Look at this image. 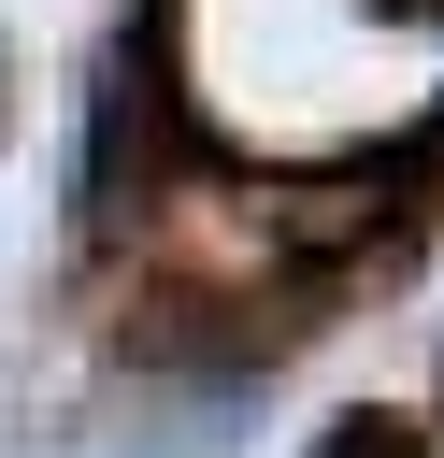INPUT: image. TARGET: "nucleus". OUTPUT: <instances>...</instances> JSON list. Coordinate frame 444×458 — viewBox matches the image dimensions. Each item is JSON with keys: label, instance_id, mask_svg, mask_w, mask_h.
<instances>
[{"label": "nucleus", "instance_id": "nucleus-1", "mask_svg": "<svg viewBox=\"0 0 444 458\" xmlns=\"http://www.w3.org/2000/svg\"><path fill=\"white\" fill-rule=\"evenodd\" d=\"M315 458H415V429H401V415H329Z\"/></svg>", "mask_w": 444, "mask_h": 458}]
</instances>
